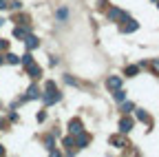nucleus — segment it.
Listing matches in <instances>:
<instances>
[{
    "label": "nucleus",
    "instance_id": "obj_25",
    "mask_svg": "<svg viewBox=\"0 0 159 157\" xmlns=\"http://www.w3.org/2000/svg\"><path fill=\"white\" fill-rule=\"evenodd\" d=\"M5 126H7V122L2 120V117H0V128H5Z\"/></svg>",
    "mask_w": 159,
    "mask_h": 157
},
{
    "label": "nucleus",
    "instance_id": "obj_30",
    "mask_svg": "<svg viewBox=\"0 0 159 157\" xmlns=\"http://www.w3.org/2000/svg\"><path fill=\"white\" fill-rule=\"evenodd\" d=\"M155 2H157V0H155Z\"/></svg>",
    "mask_w": 159,
    "mask_h": 157
},
{
    "label": "nucleus",
    "instance_id": "obj_4",
    "mask_svg": "<svg viewBox=\"0 0 159 157\" xmlns=\"http://www.w3.org/2000/svg\"><path fill=\"white\" fill-rule=\"evenodd\" d=\"M106 89H111V91L122 89V77H119V75H111L108 80H106Z\"/></svg>",
    "mask_w": 159,
    "mask_h": 157
},
{
    "label": "nucleus",
    "instance_id": "obj_12",
    "mask_svg": "<svg viewBox=\"0 0 159 157\" xmlns=\"http://www.w3.org/2000/svg\"><path fill=\"white\" fill-rule=\"evenodd\" d=\"M113 97L117 102H124L126 100V91H122V89H115V93H113Z\"/></svg>",
    "mask_w": 159,
    "mask_h": 157
},
{
    "label": "nucleus",
    "instance_id": "obj_5",
    "mask_svg": "<svg viewBox=\"0 0 159 157\" xmlns=\"http://www.w3.org/2000/svg\"><path fill=\"white\" fill-rule=\"evenodd\" d=\"M35 97H40V89H38L35 84H31V86H29V91H27V95H25V97H22L20 102H27V100H35Z\"/></svg>",
    "mask_w": 159,
    "mask_h": 157
},
{
    "label": "nucleus",
    "instance_id": "obj_20",
    "mask_svg": "<svg viewBox=\"0 0 159 157\" xmlns=\"http://www.w3.org/2000/svg\"><path fill=\"white\" fill-rule=\"evenodd\" d=\"M137 117H139V120L144 122V120H148V113H146L144 109H137Z\"/></svg>",
    "mask_w": 159,
    "mask_h": 157
},
{
    "label": "nucleus",
    "instance_id": "obj_10",
    "mask_svg": "<svg viewBox=\"0 0 159 157\" xmlns=\"http://www.w3.org/2000/svg\"><path fill=\"white\" fill-rule=\"evenodd\" d=\"M130 128H133V120H130V117H124V120L119 122V131H122V133H128Z\"/></svg>",
    "mask_w": 159,
    "mask_h": 157
},
{
    "label": "nucleus",
    "instance_id": "obj_3",
    "mask_svg": "<svg viewBox=\"0 0 159 157\" xmlns=\"http://www.w3.org/2000/svg\"><path fill=\"white\" fill-rule=\"evenodd\" d=\"M73 137H75V146H77V148H84V146L89 144V135H86L84 131H80V133H75Z\"/></svg>",
    "mask_w": 159,
    "mask_h": 157
},
{
    "label": "nucleus",
    "instance_id": "obj_7",
    "mask_svg": "<svg viewBox=\"0 0 159 157\" xmlns=\"http://www.w3.org/2000/svg\"><path fill=\"white\" fill-rule=\"evenodd\" d=\"M25 44H27V49H29V51H33V49L40 44V40H38L35 35H31V33H29V35L25 38Z\"/></svg>",
    "mask_w": 159,
    "mask_h": 157
},
{
    "label": "nucleus",
    "instance_id": "obj_13",
    "mask_svg": "<svg viewBox=\"0 0 159 157\" xmlns=\"http://www.w3.org/2000/svg\"><path fill=\"white\" fill-rule=\"evenodd\" d=\"M5 60H7L9 64H20V58H18L16 53H7V55H5Z\"/></svg>",
    "mask_w": 159,
    "mask_h": 157
},
{
    "label": "nucleus",
    "instance_id": "obj_27",
    "mask_svg": "<svg viewBox=\"0 0 159 157\" xmlns=\"http://www.w3.org/2000/svg\"><path fill=\"white\" fill-rule=\"evenodd\" d=\"M2 25H5V20H2V18H0V27H2Z\"/></svg>",
    "mask_w": 159,
    "mask_h": 157
},
{
    "label": "nucleus",
    "instance_id": "obj_16",
    "mask_svg": "<svg viewBox=\"0 0 159 157\" xmlns=\"http://www.w3.org/2000/svg\"><path fill=\"white\" fill-rule=\"evenodd\" d=\"M64 146L69 148V150H73V146H75V137L71 135V137H64Z\"/></svg>",
    "mask_w": 159,
    "mask_h": 157
},
{
    "label": "nucleus",
    "instance_id": "obj_19",
    "mask_svg": "<svg viewBox=\"0 0 159 157\" xmlns=\"http://www.w3.org/2000/svg\"><path fill=\"white\" fill-rule=\"evenodd\" d=\"M133 109H135V104H133V102H128V100H126V102L122 104V111H124V113H130Z\"/></svg>",
    "mask_w": 159,
    "mask_h": 157
},
{
    "label": "nucleus",
    "instance_id": "obj_21",
    "mask_svg": "<svg viewBox=\"0 0 159 157\" xmlns=\"http://www.w3.org/2000/svg\"><path fill=\"white\" fill-rule=\"evenodd\" d=\"M7 7H11V9H20V7H22V5H20V0H13V2H9Z\"/></svg>",
    "mask_w": 159,
    "mask_h": 157
},
{
    "label": "nucleus",
    "instance_id": "obj_14",
    "mask_svg": "<svg viewBox=\"0 0 159 157\" xmlns=\"http://www.w3.org/2000/svg\"><path fill=\"white\" fill-rule=\"evenodd\" d=\"M20 62H22V64H25V67H29V64H31V62H33V55H31V51H29V53H25V55H22V58H20Z\"/></svg>",
    "mask_w": 159,
    "mask_h": 157
},
{
    "label": "nucleus",
    "instance_id": "obj_22",
    "mask_svg": "<svg viewBox=\"0 0 159 157\" xmlns=\"http://www.w3.org/2000/svg\"><path fill=\"white\" fill-rule=\"evenodd\" d=\"M0 49H9V42L7 40H0Z\"/></svg>",
    "mask_w": 159,
    "mask_h": 157
},
{
    "label": "nucleus",
    "instance_id": "obj_2",
    "mask_svg": "<svg viewBox=\"0 0 159 157\" xmlns=\"http://www.w3.org/2000/svg\"><path fill=\"white\" fill-rule=\"evenodd\" d=\"M108 20H128V13L126 11H122V9H117V7H111L108 9Z\"/></svg>",
    "mask_w": 159,
    "mask_h": 157
},
{
    "label": "nucleus",
    "instance_id": "obj_28",
    "mask_svg": "<svg viewBox=\"0 0 159 157\" xmlns=\"http://www.w3.org/2000/svg\"><path fill=\"white\" fill-rule=\"evenodd\" d=\"M2 153H5V148H2V146H0V155H2Z\"/></svg>",
    "mask_w": 159,
    "mask_h": 157
},
{
    "label": "nucleus",
    "instance_id": "obj_24",
    "mask_svg": "<svg viewBox=\"0 0 159 157\" xmlns=\"http://www.w3.org/2000/svg\"><path fill=\"white\" fill-rule=\"evenodd\" d=\"M7 7V0H0V9H5Z\"/></svg>",
    "mask_w": 159,
    "mask_h": 157
},
{
    "label": "nucleus",
    "instance_id": "obj_26",
    "mask_svg": "<svg viewBox=\"0 0 159 157\" xmlns=\"http://www.w3.org/2000/svg\"><path fill=\"white\" fill-rule=\"evenodd\" d=\"M2 62H5V58H2V55H0V64H2Z\"/></svg>",
    "mask_w": 159,
    "mask_h": 157
},
{
    "label": "nucleus",
    "instance_id": "obj_9",
    "mask_svg": "<svg viewBox=\"0 0 159 157\" xmlns=\"http://www.w3.org/2000/svg\"><path fill=\"white\" fill-rule=\"evenodd\" d=\"M69 131H71V135L80 133V131H82V122H80L77 117H75V120H71V122H69Z\"/></svg>",
    "mask_w": 159,
    "mask_h": 157
},
{
    "label": "nucleus",
    "instance_id": "obj_11",
    "mask_svg": "<svg viewBox=\"0 0 159 157\" xmlns=\"http://www.w3.org/2000/svg\"><path fill=\"white\" fill-rule=\"evenodd\" d=\"M137 29H139V25H137L135 20H128V25H124L122 31H124V33H133V31H137Z\"/></svg>",
    "mask_w": 159,
    "mask_h": 157
},
{
    "label": "nucleus",
    "instance_id": "obj_8",
    "mask_svg": "<svg viewBox=\"0 0 159 157\" xmlns=\"http://www.w3.org/2000/svg\"><path fill=\"white\" fill-rule=\"evenodd\" d=\"M13 35L18 38V40H25V38L29 35V29H27V27H20V25H18V27L13 29Z\"/></svg>",
    "mask_w": 159,
    "mask_h": 157
},
{
    "label": "nucleus",
    "instance_id": "obj_23",
    "mask_svg": "<svg viewBox=\"0 0 159 157\" xmlns=\"http://www.w3.org/2000/svg\"><path fill=\"white\" fill-rule=\"evenodd\" d=\"M152 69H155V71L159 73V60H152Z\"/></svg>",
    "mask_w": 159,
    "mask_h": 157
},
{
    "label": "nucleus",
    "instance_id": "obj_17",
    "mask_svg": "<svg viewBox=\"0 0 159 157\" xmlns=\"http://www.w3.org/2000/svg\"><path fill=\"white\" fill-rule=\"evenodd\" d=\"M111 142L117 146V148H122L124 146V140H122V137H119V135H115V137H111Z\"/></svg>",
    "mask_w": 159,
    "mask_h": 157
},
{
    "label": "nucleus",
    "instance_id": "obj_29",
    "mask_svg": "<svg viewBox=\"0 0 159 157\" xmlns=\"http://www.w3.org/2000/svg\"><path fill=\"white\" fill-rule=\"evenodd\" d=\"M157 2H159V0H157ZM157 9H159V5H157Z\"/></svg>",
    "mask_w": 159,
    "mask_h": 157
},
{
    "label": "nucleus",
    "instance_id": "obj_18",
    "mask_svg": "<svg viewBox=\"0 0 159 157\" xmlns=\"http://www.w3.org/2000/svg\"><path fill=\"white\" fill-rule=\"evenodd\" d=\"M55 16H57V20H66V16H69V11H66V9L62 7V9H57V13H55Z\"/></svg>",
    "mask_w": 159,
    "mask_h": 157
},
{
    "label": "nucleus",
    "instance_id": "obj_1",
    "mask_svg": "<svg viewBox=\"0 0 159 157\" xmlns=\"http://www.w3.org/2000/svg\"><path fill=\"white\" fill-rule=\"evenodd\" d=\"M40 97H42V102L49 106V104H55V102H60V97H62V95H60V91L55 89V84L49 80V82L44 84V93H40Z\"/></svg>",
    "mask_w": 159,
    "mask_h": 157
},
{
    "label": "nucleus",
    "instance_id": "obj_6",
    "mask_svg": "<svg viewBox=\"0 0 159 157\" xmlns=\"http://www.w3.org/2000/svg\"><path fill=\"white\" fill-rule=\"evenodd\" d=\"M27 73H29V77H40V75H42V69H40L35 62H31V64L27 67Z\"/></svg>",
    "mask_w": 159,
    "mask_h": 157
},
{
    "label": "nucleus",
    "instance_id": "obj_15",
    "mask_svg": "<svg viewBox=\"0 0 159 157\" xmlns=\"http://www.w3.org/2000/svg\"><path fill=\"white\" fill-rule=\"evenodd\" d=\"M139 73V67H126V77H135Z\"/></svg>",
    "mask_w": 159,
    "mask_h": 157
}]
</instances>
